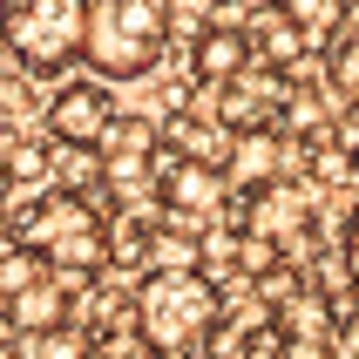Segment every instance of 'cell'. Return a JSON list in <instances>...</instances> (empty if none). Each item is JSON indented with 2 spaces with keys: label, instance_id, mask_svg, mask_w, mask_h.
<instances>
[{
  "label": "cell",
  "instance_id": "cell-6",
  "mask_svg": "<svg viewBox=\"0 0 359 359\" xmlns=\"http://www.w3.org/2000/svg\"><path fill=\"white\" fill-rule=\"evenodd\" d=\"M251 61H258L251 55V34L231 27V20H210V27L190 41V68H197V81H210V88H231Z\"/></svg>",
  "mask_w": 359,
  "mask_h": 359
},
{
  "label": "cell",
  "instance_id": "cell-9",
  "mask_svg": "<svg viewBox=\"0 0 359 359\" xmlns=\"http://www.w3.org/2000/svg\"><path fill=\"white\" fill-rule=\"evenodd\" d=\"M244 34H251V55H258L264 68H278V75H285V68H299V61H305V48H312V41H305V27L285 14L278 0H271V7H264L251 27H244Z\"/></svg>",
  "mask_w": 359,
  "mask_h": 359
},
{
  "label": "cell",
  "instance_id": "cell-7",
  "mask_svg": "<svg viewBox=\"0 0 359 359\" xmlns=\"http://www.w3.org/2000/svg\"><path fill=\"white\" fill-rule=\"evenodd\" d=\"M285 163H292V149H285L278 129H244V136L231 142L224 177L238 183V190H264V183H278V177H285Z\"/></svg>",
  "mask_w": 359,
  "mask_h": 359
},
{
  "label": "cell",
  "instance_id": "cell-21",
  "mask_svg": "<svg viewBox=\"0 0 359 359\" xmlns=\"http://www.w3.org/2000/svg\"><path fill=\"white\" fill-rule=\"evenodd\" d=\"M244 359H258V353H244Z\"/></svg>",
  "mask_w": 359,
  "mask_h": 359
},
{
  "label": "cell",
  "instance_id": "cell-15",
  "mask_svg": "<svg viewBox=\"0 0 359 359\" xmlns=\"http://www.w3.org/2000/svg\"><path fill=\"white\" fill-rule=\"evenodd\" d=\"M278 7L305 27V41H312V48L346 34V0H278Z\"/></svg>",
  "mask_w": 359,
  "mask_h": 359
},
{
  "label": "cell",
  "instance_id": "cell-2",
  "mask_svg": "<svg viewBox=\"0 0 359 359\" xmlns=\"http://www.w3.org/2000/svg\"><path fill=\"white\" fill-rule=\"evenodd\" d=\"M217 325V278L203 271H149L136 285V339L149 353H190Z\"/></svg>",
  "mask_w": 359,
  "mask_h": 359
},
{
  "label": "cell",
  "instance_id": "cell-3",
  "mask_svg": "<svg viewBox=\"0 0 359 359\" xmlns=\"http://www.w3.org/2000/svg\"><path fill=\"white\" fill-rule=\"evenodd\" d=\"M0 41L27 75H61L88 48V0H14L0 20Z\"/></svg>",
  "mask_w": 359,
  "mask_h": 359
},
{
  "label": "cell",
  "instance_id": "cell-12",
  "mask_svg": "<svg viewBox=\"0 0 359 359\" xmlns=\"http://www.w3.org/2000/svg\"><path fill=\"white\" fill-rule=\"evenodd\" d=\"M95 183H102V149L95 142H55V190L95 197Z\"/></svg>",
  "mask_w": 359,
  "mask_h": 359
},
{
  "label": "cell",
  "instance_id": "cell-18",
  "mask_svg": "<svg viewBox=\"0 0 359 359\" xmlns=\"http://www.w3.org/2000/svg\"><path fill=\"white\" fill-rule=\"evenodd\" d=\"M332 81L346 95H359V34H339L332 41Z\"/></svg>",
  "mask_w": 359,
  "mask_h": 359
},
{
  "label": "cell",
  "instance_id": "cell-4",
  "mask_svg": "<svg viewBox=\"0 0 359 359\" xmlns=\"http://www.w3.org/2000/svg\"><path fill=\"white\" fill-rule=\"evenodd\" d=\"M109 122H116V109H109V88H95V81H68L48 102V136L55 142H95L102 149Z\"/></svg>",
  "mask_w": 359,
  "mask_h": 359
},
{
  "label": "cell",
  "instance_id": "cell-16",
  "mask_svg": "<svg viewBox=\"0 0 359 359\" xmlns=\"http://www.w3.org/2000/svg\"><path fill=\"white\" fill-rule=\"evenodd\" d=\"M149 251H156L149 271H203V244L177 238V231H149Z\"/></svg>",
  "mask_w": 359,
  "mask_h": 359
},
{
  "label": "cell",
  "instance_id": "cell-17",
  "mask_svg": "<svg viewBox=\"0 0 359 359\" xmlns=\"http://www.w3.org/2000/svg\"><path fill=\"white\" fill-rule=\"evenodd\" d=\"M34 359H88V339H81L75 325H55V332H41V339H20Z\"/></svg>",
  "mask_w": 359,
  "mask_h": 359
},
{
  "label": "cell",
  "instance_id": "cell-13",
  "mask_svg": "<svg viewBox=\"0 0 359 359\" xmlns=\"http://www.w3.org/2000/svg\"><path fill=\"white\" fill-rule=\"evenodd\" d=\"M41 278H48V258H41V251H27V244H0V305L20 299V292H34Z\"/></svg>",
  "mask_w": 359,
  "mask_h": 359
},
{
  "label": "cell",
  "instance_id": "cell-8",
  "mask_svg": "<svg viewBox=\"0 0 359 359\" xmlns=\"http://www.w3.org/2000/svg\"><path fill=\"white\" fill-rule=\"evenodd\" d=\"M68 299H75V292H68V285L48 271L34 292H20V299H7V305H0V312H7V332H14V339H41V332L68 325Z\"/></svg>",
  "mask_w": 359,
  "mask_h": 359
},
{
  "label": "cell",
  "instance_id": "cell-1",
  "mask_svg": "<svg viewBox=\"0 0 359 359\" xmlns=\"http://www.w3.org/2000/svg\"><path fill=\"white\" fill-rule=\"evenodd\" d=\"M170 0H88V48L81 61L102 81H136L163 61Z\"/></svg>",
  "mask_w": 359,
  "mask_h": 359
},
{
  "label": "cell",
  "instance_id": "cell-10",
  "mask_svg": "<svg viewBox=\"0 0 359 359\" xmlns=\"http://www.w3.org/2000/svg\"><path fill=\"white\" fill-rule=\"evenodd\" d=\"M312 217V197L305 190H285V183H264V190H251V210H244V224H251V238H292L299 224Z\"/></svg>",
  "mask_w": 359,
  "mask_h": 359
},
{
  "label": "cell",
  "instance_id": "cell-20",
  "mask_svg": "<svg viewBox=\"0 0 359 359\" xmlns=\"http://www.w3.org/2000/svg\"><path fill=\"white\" fill-rule=\"evenodd\" d=\"M7 7H14V0H0V20H7Z\"/></svg>",
  "mask_w": 359,
  "mask_h": 359
},
{
  "label": "cell",
  "instance_id": "cell-19",
  "mask_svg": "<svg viewBox=\"0 0 359 359\" xmlns=\"http://www.w3.org/2000/svg\"><path fill=\"white\" fill-rule=\"evenodd\" d=\"M346 271H353V285H359V217H353V231H346Z\"/></svg>",
  "mask_w": 359,
  "mask_h": 359
},
{
  "label": "cell",
  "instance_id": "cell-5",
  "mask_svg": "<svg viewBox=\"0 0 359 359\" xmlns=\"http://www.w3.org/2000/svg\"><path fill=\"white\" fill-rule=\"evenodd\" d=\"M224 197H231V177H224L217 163H170L163 170V203L177 210V217H217Z\"/></svg>",
  "mask_w": 359,
  "mask_h": 359
},
{
  "label": "cell",
  "instance_id": "cell-11",
  "mask_svg": "<svg viewBox=\"0 0 359 359\" xmlns=\"http://www.w3.org/2000/svg\"><path fill=\"white\" fill-rule=\"evenodd\" d=\"M163 142H177V156L183 163H231V129H224V122H197V116H170L163 122Z\"/></svg>",
  "mask_w": 359,
  "mask_h": 359
},
{
  "label": "cell",
  "instance_id": "cell-14",
  "mask_svg": "<svg viewBox=\"0 0 359 359\" xmlns=\"http://www.w3.org/2000/svg\"><path fill=\"white\" fill-rule=\"evenodd\" d=\"M156 142H163V122L116 116V122H109V136H102V156H156Z\"/></svg>",
  "mask_w": 359,
  "mask_h": 359
}]
</instances>
